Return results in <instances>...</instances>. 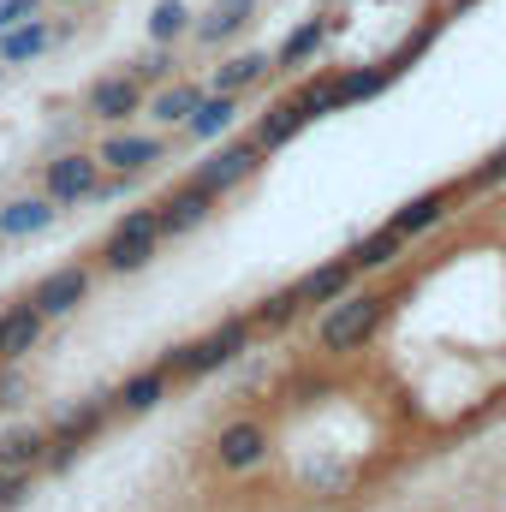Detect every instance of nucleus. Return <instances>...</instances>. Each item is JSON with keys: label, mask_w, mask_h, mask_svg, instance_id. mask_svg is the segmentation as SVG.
<instances>
[{"label": "nucleus", "mask_w": 506, "mask_h": 512, "mask_svg": "<svg viewBox=\"0 0 506 512\" xmlns=\"http://www.w3.org/2000/svg\"><path fill=\"white\" fill-rule=\"evenodd\" d=\"M387 310H393L387 292H340V298L316 316V346H322L328 358L364 352V346L376 340V328L387 322Z\"/></svg>", "instance_id": "f257e3e1"}, {"label": "nucleus", "mask_w": 506, "mask_h": 512, "mask_svg": "<svg viewBox=\"0 0 506 512\" xmlns=\"http://www.w3.org/2000/svg\"><path fill=\"white\" fill-rule=\"evenodd\" d=\"M245 346H251V316H227V322H215L209 334L173 346V352L161 358V370H167V376H209V370L245 358Z\"/></svg>", "instance_id": "f03ea898"}, {"label": "nucleus", "mask_w": 506, "mask_h": 512, "mask_svg": "<svg viewBox=\"0 0 506 512\" xmlns=\"http://www.w3.org/2000/svg\"><path fill=\"white\" fill-rule=\"evenodd\" d=\"M161 251V215L155 209H131L126 221L108 233V245H102V268H114V274H137V268H149Z\"/></svg>", "instance_id": "7ed1b4c3"}, {"label": "nucleus", "mask_w": 506, "mask_h": 512, "mask_svg": "<svg viewBox=\"0 0 506 512\" xmlns=\"http://www.w3.org/2000/svg\"><path fill=\"white\" fill-rule=\"evenodd\" d=\"M102 179H108L102 155H84V149H66V155H54V161L42 167V191H48L60 209H78V203H90Z\"/></svg>", "instance_id": "20e7f679"}, {"label": "nucleus", "mask_w": 506, "mask_h": 512, "mask_svg": "<svg viewBox=\"0 0 506 512\" xmlns=\"http://www.w3.org/2000/svg\"><path fill=\"white\" fill-rule=\"evenodd\" d=\"M262 155H268V149H262L256 137H233V143H221V137H215L191 179H197L203 191H215V197H221V191H233V185H245V179H251L256 167H262Z\"/></svg>", "instance_id": "39448f33"}, {"label": "nucleus", "mask_w": 506, "mask_h": 512, "mask_svg": "<svg viewBox=\"0 0 506 512\" xmlns=\"http://www.w3.org/2000/svg\"><path fill=\"white\" fill-rule=\"evenodd\" d=\"M90 286H96V274H90L84 262H66V268H48V274L30 286V304H36L48 322H60V316H72V310L90 298Z\"/></svg>", "instance_id": "423d86ee"}, {"label": "nucleus", "mask_w": 506, "mask_h": 512, "mask_svg": "<svg viewBox=\"0 0 506 512\" xmlns=\"http://www.w3.org/2000/svg\"><path fill=\"white\" fill-rule=\"evenodd\" d=\"M143 108H149V96H143V84H137L131 72H108V78H96L90 96H84V114H90L96 126H126L131 114H143Z\"/></svg>", "instance_id": "0eeeda50"}, {"label": "nucleus", "mask_w": 506, "mask_h": 512, "mask_svg": "<svg viewBox=\"0 0 506 512\" xmlns=\"http://www.w3.org/2000/svg\"><path fill=\"white\" fill-rule=\"evenodd\" d=\"M262 459H268V423H262V417H233V423H221V435H215V465H221V471L245 477Z\"/></svg>", "instance_id": "6e6552de"}, {"label": "nucleus", "mask_w": 506, "mask_h": 512, "mask_svg": "<svg viewBox=\"0 0 506 512\" xmlns=\"http://www.w3.org/2000/svg\"><path fill=\"white\" fill-rule=\"evenodd\" d=\"M215 191H203L197 179H185V185H173L161 203H155V215H161V239H185V233H197L209 215H215Z\"/></svg>", "instance_id": "1a4fd4ad"}, {"label": "nucleus", "mask_w": 506, "mask_h": 512, "mask_svg": "<svg viewBox=\"0 0 506 512\" xmlns=\"http://www.w3.org/2000/svg\"><path fill=\"white\" fill-rule=\"evenodd\" d=\"M54 459V429L48 423H12L0 429V471H36Z\"/></svg>", "instance_id": "9d476101"}, {"label": "nucleus", "mask_w": 506, "mask_h": 512, "mask_svg": "<svg viewBox=\"0 0 506 512\" xmlns=\"http://www.w3.org/2000/svg\"><path fill=\"white\" fill-rule=\"evenodd\" d=\"M96 155H102V167H108V173H126V179H137L143 167H155V161L167 155V143H161L155 131H114Z\"/></svg>", "instance_id": "9b49d317"}, {"label": "nucleus", "mask_w": 506, "mask_h": 512, "mask_svg": "<svg viewBox=\"0 0 506 512\" xmlns=\"http://www.w3.org/2000/svg\"><path fill=\"white\" fill-rule=\"evenodd\" d=\"M42 328H48V316L24 298V304H12V310H0V364H18V358H30L36 352V340H42Z\"/></svg>", "instance_id": "f8f14e48"}, {"label": "nucleus", "mask_w": 506, "mask_h": 512, "mask_svg": "<svg viewBox=\"0 0 506 512\" xmlns=\"http://www.w3.org/2000/svg\"><path fill=\"white\" fill-rule=\"evenodd\" d=\"M60 221V203L42 191V197H12V203H0V239H36V233H48Z\"/></svg>", "instance_id": "ddd939ff"}, {"label": "nucleus", "mask_w": 506, "mask_h": 512, "mask_svg": "<svg viewBox=\"0 0 506 512\" xmlns=\"http://www.w3.org/2000/svg\"><path fill=\"white\" fill-rule=\"evenodd\" d=\"M334 30H340V18H304V24H298V30L274 48V72H298V66H310Z\"/></svg>", "instance_id": "4468645a"}, {"label": "nucleus", "mask_w": 506, "mask_h": 512, "mask_svg": "<svg viewBox=\"0 0 506 512\" xmlns=\"http://www.w3.org/2000/svg\"><path fill=\"white\" fill-rule=\"evenodd\" d=\"M447 203H453V191H441V185H435V191H423V197H405V203L387 215V227H393V233H405V239H423L429 227H441V221H447Z\"/></svg>", "instance_id": "2eb2a0df"}, {"label": "nucleus", "mask_w": 506, "mask_h": 512, "mask_svg": "<svg viewBox=\"0 0 506 512\" xmlns=\"http://www.w3.org/2000/svg\"><path fill=\"white\" fill-rule=\"evenodd\" d=\"M239 120V96H227V90H209L203 102H197V114L185 120V143H215V137H227Z\"/></svg>", "instance_id": "dca6fc26"}, {"label": "nucleus", "mask_w": 506, "mask_h": 512, "mask_svg": "<svg viewBox=\"0 0 506 512\" xmlns=\"http://www.w3.org/2000/svg\"><path fill=\"white\" fill-rule=\"evenodd\" d=\"M54 48V24L36 12V18H24V24H12V30H0V60L6 66H30V60H42Z\"/></svg>", "instance_id": "f3484780"}, {"label": "nucleus", "mask_w": 506, "mask_h": 512, "mask_svg": "<svg viewBox=\"0 0 506 512\" xmlns=\"http://www.w3.org/2000/svg\"><path fill=\"white\" fill-rule=\"evenodd\" d=\"M352 280H358V268L340 256V262H322V268H310V274H304L292 292H298V304L310 310V304H334L340 292H352Z\"/></svg>", "instance_id": "a211bd4d"}, {"label": "nucleus", "mask_w": 506, "mask_h": 512, "mask_svg": "<svg viewBox=\"0 0 506 512\" xmlns=\"http://www.w3.org/2000/svg\"><path fill=\"white\" fill-rule=\"evenodd\" d=\"M203 96H209L203 84L173 78V84H161V90L149 96V120H155V126H185V120L197 114V102H203Z\"/></svg>", "instance_id": "6ab92c4d"}, {"label": "nucleus", "mask_w": 506, "mask_h": 512, "mask_svg": "<svg viewBox=\"0 0 506 512\" xmlns=\"http://www.w3.org/2000/svg\"><path fill=\"white\" fill-rule=\"evenodd\" d=\"M304 126H310V108H304L298 96H286V102H274V108H268V114L256 120L251 137L262 143V149H280V143H292V137H298Z\"/></svg>", "instance_id": "aec40b11"}, {"label": "nucleus", "mask_w": 506, "mask_h": 512, "mask_svg": "<svg viewBox=\"0 0 506 512\" xmlns=\"http://www.w3.org/2000/svg\"><path fill=\"white\" fill-rule=\"evenodd\" d=\"M251 18H256V0H215V6L191 24V36H197V42H227V36H239Z\"/></svg>", "instance_id": "412c9836"}, {"label": "nucleus", "mask_w": 506, "mask_h": 512, "mask_svg": "<svg viewBox=\"0 0 506 512\" xmlns=\"http://www.w3.org/2000/svg\"><path fill=\"white\" fill-rule=\"evenodd\" d=\"M167 382H173V376H167L161 364H149V370H137V376H126V387L114 393V405H120L126 417H143V411H155V405L167 399Z\"/></svg>", "instance_id": "4be33fe9"}, {"label": "nucleus", "mask_w": 506, "mask_h": 512, "mask_svg": "<svg viewBox=\"0 0 506 512\" xmlns=\"http://www.w3.org/2000/svg\"><path fill=\"white\" fill-rule=\"evenodd\" d=\"M274 72V54H262V48H251V54H233L227 66H215V90H227V96H245L251 84H262Z\"/></svg>", "instance_id": "5701e85b"}, {"label": "nucleus", "mask_w": 506, "mask_h": 512, "mask_svg": "<svg viewBox=\"0 0 506 512\" xmlns=\"http://www.w3.org/2000/svg\"><path fill=\"white\" fill-rule=\"evenodd\" d=\"M405 256V233H393V227H376V233H364L352 251H346V262L364 274V268H393Z\"/></svg>", "instance_id": "b1692460"}, {"label": "nucleus", "mask_w": 506, "mask_h": 512, "mask_svg": "<svg viewBox=\"0 0 506 512\" xmlns=\"http://www.w3.org/2000/svg\"><path fill=\"white\" fill-rule=\"evenodd\" d=\"M191 24H197V18H191L185 0H155V6H149V42H167V48H173L179 36H191Z\"/></svg>", "instance_id": "393cba45"}, {"label": "nucleus", "mask_w": 506, "mask_h": 512, "mask_svg": "<svg viewBox=\"0 0 506 512\" xmlns=\"http://www.w3.org/2000/svg\"><path fill=\"white\" fill-rule=\"evenodd\" d=\"M298 310H304V304H298V292H292V286H286V292H268V298L251 310V328H286Z\"/></svg>", "instance_id": "a878e982"}, {"label": "nucleus", "mask_w": 506, "mask_h": 512, "mask_svg": "<svg viewBox=\"0 0 506 512\" xmlns=\"http://www.w3.org/2000/svg\"><path fill=\"white\" fill-rule=\"evenodd\" d=\"M126 72L137 78V84H161V78L173 72V54H167V42H155V54H143V60H137V66H126Z\"/></svg>", "instance_id": "bb28decb"}, {"label": "nucleus", "mask_w": 506, "mask_h": 512, "mask_svg": "<svg viewBox=\"0 0 506 512\" xmlns=\"http://www.w3.org/2000/svg\"><path fill=\"white\" fill-rule=\"evenodd\" d=\"M501 179H506V143H501V149H489V155H483V167L471 173V185H501Z\"/></svg>", "instance_id": "cd10ccee"}, {"label": "nucleus", "mask_w": 506, "mask_h": 512, "mask_svg": "<svg viewBox=\"0 0 506 512\" xmlns=\"http://www.w3.org/2000/svg\"><path fill=\"white\" fill-rule=\"evenodd\" d=\"M36 12H42V0H0V30H12V24H24Z\"/></svg>", "instance_id": "c85d7f7f"}, {"label": "nucleus", "mask_w": 506, "mask_h": 512, "mask_svg": "<svg viewBox=\"0 0 506 512\" xmlns=\"http://www.w3.org/2000/svg\"><path fill=\"white\" fill-rule=\"evenodd\" d=\"M60 6H90V0H60Z\"/></svg>", "instance_id": "c756f323"}, {"label": "nucleus", "mask_w": 506, "mask_h": 512, "mask_svg": "<svg viewBox=\"0 0 506 512\" xmlns=\"http://www.w3.org/2000/svg\"><path fill=\"white\" fill-rule=\"evenodd\" d=\"M0 78H6V60H0Z\"/></svg>", "instance_id": "7c9ffc66"}]
</instances>
